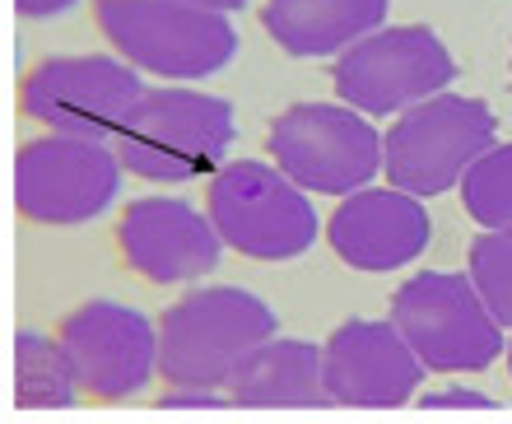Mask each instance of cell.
Masks as SVG:
<instances>
[{
	"instance_id": "4",
	"label": "cell",
	"mask_w": 512,
	"mask_h": 424,
	"mask_svg": "<svg viewBox=\"0 0 512 424\" xmlns=\"http://www.w3.org/2000/svg\"><path fill=\"white\" fill-rule=\"evenodd\" d=\"M391 322L429 373H480L508 350L503 322L475 289L471 271L410 275L391 294Z\"/></svg>"
},
{
	"instance_id": "2",
	"label": "cell",
	"mask_w": 512,
	"mask_h": 424,
	"mask_svg": "<svg viewBox=\"0 0 512 424\" xmlns=\"http://www.w3.org/2000/svg\"><path fill=\"white\" fill-rule=\"evenodd\" d=\"M103 38L159 80H205L238 56L229 14L187 0H94Z\"/></svg>"
},
{
	"instance_id": "13",
	"label": "cell",
	"mask_w": 512,
	"mask_h": 424,
	"mask_svg": "<svg viewBox=\"0 0 512 424\" xmlns=\"http://www.w3.org/2000/svg\"><path fill=\"white\" fill-rule=\"evenodd\" d=\"M424 359L410 350L396 322H368L354 317L331 331L322 345V383L331 406H405L424 383Z\"/></svg>"
},
{
	"instance_id": "17",
	"label": "cell",
	"mask_w": 512,
	"mask_h": 424,
	"mask_svg": "<svg viewBox=\"0 0 512 424\" xmlns=\"http://www.w3.org/2000/svg\"><path fill=\"white\" fill-rule=\"evenodd\" d=\"M75 364H70L61 336L19 331L14 336V406L19 411H66L75 406Z\"/></svg>"
},
{
	"instance_id": "21",
	"label": "cell",
	"mask_w": 512,
	"mask_h": 424,
	"mask_svg": "<svg viewBox=\"0 0 512 424\" xmlns=\"http://www.w3.org/2000/svg\"><path fill=\"white\" fill-rule=\"evenodd\" d=\"M424 406L429 411H494V401L480 397V392H429Z\"/></svg>"
},
{
	"instance_id": "18",
	"label": "cell",
	"mask_w": 512,
	"mask_h": 424,
	"mask_svg": "<svg viewBox=\"0 0 512 424\" xmlns=\"http://www.w3.org/2000/svg\"><path fill=\"white\" fill-rule=\"evenodd\" d=\"M461 206L480 229H508L512 224V140L489 145L461 178Z\"/></svg>"
},
{
	"instance_id": "9",
	"label": "cell",
	"mask_w": 512,
	"mask_h": 424,
	"mask_svg": "<svg viewBox=\"0 0 512 424\" xmlns=\"http://www.w3.org/2000/svg\"><path fill=\"white\" fill-rule=\"evenodd\" d=\"M457 80V61L443 38L424 24H396L359 38L336 56L331 84L340 103L368 112V117H401L424 98L443 94Z\"/></svg>"
},
{
	"instance_id": "24",
	"label": "cell",
	"mask_w": 512,
	"mask_h": 424,
	"mask_svg": "<svg viewBox=\"0 0 512 424\" xmlns=\"http://www.w3.org/2000/svg\"><path fill=\"white\" fill-rule=\"evenodd\" d=\"M508 369H512V341H508Z\"/></svg>"
},
{
	"instance_id": "12",
	"label": "cell",
	"mask_w": 512,
	"mask_h": 424,
	"mask_svg": "<svg viewBox=\"0 0 512 424\" xmlns=\"http://www.w3.org/2000/svg\"><path fill=\"white\" fill-rule=\"evenodd\" d=\"M219 238L210 210H196L177 196H140L126 201L117 219V252L149 285H187L219 266Z\"/></svg>"
},
{
	"instance_id": "20",
	"label": "cell",
	"mask_w": 512,
	"mask_h": 424,
	"mask_svg": "<svg viewBox=\"0 0 512 424\" xmlns=\"http://www.w3.org/2000/svg\"><path fill=\"white\" fill-rule=\"evenodd\" d=\"M163 411H219L224 406V397H215L210 387H182V392H168V397H159Z\"/></svg>"
},
{
	"instance_id": "22",
	"label": "cell",
	"mask_w": 512,
	"mask_h": 424,
	"mask_svg": "<svg viewBox=\"0 0 512 424\" xmlns=\"http://www.w3.org/2000/svg\"><path fill=\"white\" fill-rule=\"evenodd\" d=\"M70 5H80V0H14V14H24V19H56Z\"/></svg>"
},
{
	"instance_id": "1",
	"label": "cell",
	"mask_w": 512,
	"mask_h": 424,
	"mask_svg": "<svg viewBox=\"0 0 512 424\" xmlns=\"http://www.w3.org/2000/svg\"><path fill=\"white\" fill-rule=\"evenodd\" d=\"M275 336L266 299L233 285L191 289L159 322V373L168 387H229L261 341Z\"/></svg>"
},
{
	"instance_id": "15",
	"label": "cell",
	"mask_w": 512,
	"mask_h": 424,
	"mask_svg": "<svg viewBox=\"0 0 512 424\" xmlns=\"http://www.w3.org/2000/svg\"><path fill=\"white\" fill-rule=\"evenodd\" d=\"M391 0H266L261 28L289 56H340L387 24Z\"/></svg>"
},
{
	"instance_id": "6",
	"label": "cell",
	"mask_w": 512,
	"mask_h": 424,
	"mask_svg": "<svg viewBox=\"0 0 512 424\" xmlns=\"http://www.w3.org/2000/svg\"><path fill=\"white\" fill-rule=\"evenodd\" d=\"M489 145H499V122L489 103L466 94H433L405 108L396 126H387L382 168L391 187L429 201L452 192Z\"/></svg>"
},
{
	"instance_id": "23",
	"label": "cell",
	"mask_w": 512,
	"mask_h": 424,
	"mask_svg": "<svg viewBox=\"0 0 512 424\" xmlns=\"http://www.w3.org/2000/svg\"><path fill=\"white\" fill-rule=\"evenodd\" d=\"M187 5H205V10H219V14H238V10H247V0H187Z\"/></svg>"
},
{
	"instance_id": "11",
	"label": "cell",
	"mask_w": 512,
	"mask_h": 424,
	"mask_svg": "<svg viewBox=\"0 0 512 424\" xmlns=\"http://www.w3.org/2000/svg\"><path fill=\"white\" fill-rule=\"evenodd\" d=\"M56 336L75 364L80 387L98 401L135 397L159 373V327L140 308L89 299L75 313H66Z\"/></svg>"
},
{
	"instance_id": "19",
	"label": "cell",
	"mask_w": 512,
	"mask_h": 424,
	"mask_svg": "<svg viewBox=\"0 0 512 424\" xmlns=\"http://www.w3.org/2000/svg\"><path fill=\"white\" fill-rule=\"evenodd\" d=\"M471 280L485 294L503 327H512V224L508 229H485L471 243Z\"/></svg>"
},
{
	"instance_id": "5",
	"label": "cell",
	"mask_w": 512,
	"mask_h": 424,
	"mask_svg": "<svg viewBox=\"0 0 512 424\" xmlns=\"http://www.w3.org/2000/svg\"><path fill=\"white\" fill-rule=\"evenodd\" d=\"M308 196V187H298L280 164L238 159L210 173L205 210L215 219L224 247L252 261H289L303 257L322 229Z\"/></svg>"
},
{
	"instance_id": "10",
	"label": "cell",
	"mask_w": 512,
	"mask_h": 424,
	"mask_svg": "<svg viewBox=\"0 0 512 424\" xmlns=\"http://www.w3.org/2000/svg\"><path fill=\"white\" fill-rule=\"evenodd\" d=\"M145 84L126 56H47L19 84V112L61 136L108 140L140 108Z\"/></svg>"
},
{
	"instance_id": "7",
	"label": "cell",
	"mask_w": 512,
	"mask_h": 424,
	"mask_svg": "<svg viewBox=\"0 0 512 424\" xmlns=\"http://www.w3.org/2000/svg\"><path fill=\"white\" fill-rule=\"evenodd\" d=\"M270 159L317 196H350L382 173V131L350 103H294L266 131Z\"/></svg>"
},
{
	"instance_id": "14",
	"label": "cell",
	"mask_w": 512,
	"mask_h": 424,
	"mask_svg": "<svg viewBox=\"0 0 512 424\" xmlns=\"http://www.w3.org/2000/svg\"><path fill=\"white\" fill-rule=\"evenodd\" d=\"M326 243L354 271H401L433 243V219L424 210V196H410L401 187H359L336 206L326 224Z\"/></svg>"
},
{
	"instance_id": "8",
	"label": "cell",
	"mask_w": 512,
	"mask_h": 424,
	"mask_svg": "<svg viewBox=\"0 0 512 424\" xmlns=\"http://www.w3.org/2000/svg\"><path fill=\"white\" fill-rule=\"evenodd\" d=\"M122 154L117 145L89 136H38L14 159V206L33 224H89L122 192Z\"/></svg>"
},
{
	"instance_id": "16",
	"label": "cell",
	"mask_w": 512,
	"mask_h": 424,
	"mask_svg": "<svg viewBox=\"0 0 512 424\" xmlns=\"http://www.w3.org/2000/svg\"><path fill=\"white\" fill-rule=\"evenodd\" d=\"M233 406H331L322 383V350L308 341L270 336L229 378Z\"/></svg>"
},
{
	"instance_id": "3",
	"label": "cell",
	"mask_w": 512,
	"mask_h": 424,
	"mask_svg": "<svg viewBox=\"0 0 512 424\" xmlns=\"http://www.w3.org/2000/svg\"><path fill=\"white\" fill-rule=\"evenodd\" d=\"M233 108L201 89H145L131 122L112 136L126 173L145 182H191L219 173L233 145Z\"/></svg>"
}]
</instances>
